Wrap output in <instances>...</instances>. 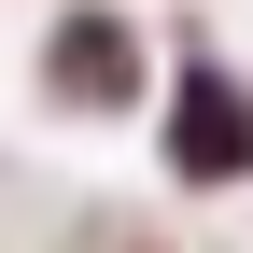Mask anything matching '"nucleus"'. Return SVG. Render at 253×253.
I'll return each instance as SVG.
<instances>
[{
  "label": "nucleus",
  "mask_w": 253,
  "mask_h": 253,
  "mask_svg": "<svg viewBox=\"0 0 253 253\" xmlns=\"http://www.w3.org/2000/svg\"><path fill=\"white\" fill-rule=\"evenodd\" d=\"M42 71L71 84V99H126V84H141V56H126V28H113V14H71Z\"/></svg>",
  "instance_id": "obj_1"
},
{
  "label": "nucleus",
  "mask_w": 253,
  "mask_h": 253,
  "mask_svg": "<svg viewBox=\"0 0 253 253\" xmlns=\"http://www.w3.org/2000/svg\"><path fill=\"white\" fill-rule=\"evenodd\" d=\"M183 169H197V183L253 169V126H239V99H225V84H183Z\"/></svg>",
  "instance_id": "obj_2"
}]
</instances>
